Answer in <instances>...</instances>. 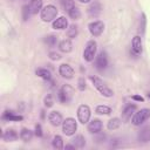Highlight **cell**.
Returning a JSON list of instances; mask_svg holds the SVG:
<instances>
[{
  "mask_svg": "<svg viewBox=\"0 0 150 150\" xmlns=\"http://www.w3.org/2000/svg\"><path fill=\"white\" fill-rule=\"evenodd\" d=\"M101 130H102V122L98 118H94L88 123V131L90 134L96 135V134H100Z\"/></svg>",
  "mask_w": 150,
  "mask_h": 150,
  "instance_id": "14",
  "label": "cell"
},
{
  "mask_svg": "<svg viewBox=\"0 0 150 150\" xmlns=\"http://www.w3.org/2000/svg\"><path fill=\"white\" fill-rule=\"evenodd\" d=\"M73 144L76 146V148H83L84 145H86V138H84V136H82V135H76L74 138H73Z\"/></svg>",
  "mask_w": 150,
  "mask_h": 150,
  "instance_id": "26",
  "label": "cell"
},
{
  "mask_svg": "<svg viewBox=\"0 0 150 150\" xmlns=\"http://www.w3.org/2000/svg\"><path fill=\"white\" fill-rule=\"evenodd\" d=\"M68 15H69L73 20H79L80 16H81V12H80V9H79L76 6H74V7L68 12Z\"/></svg>",
  "mask_w": 150,
  "mask_h": 150,
  "instance_id": "28",
  "label": "cell"
},
{
  "mask_svg": "<svg viewBox=\"0 0 150 150\" xmlns=\"http://www.w3.org/2000/svg\"><path fill=\"white\" fill-rule=\"evenodd\" d=\"M96 50H97V43H96V41H94V40L88 41L87 45H86L84 52H83V59L87 62L93 61L96 57Z\"/></svg>",
  "mask_w": 150,
  "mask_h": 150,
  "instance_id": "4",
  "label": "cell"
},
{
  "mask_svg": "<svg viewBox=\"0 0 150 150\" xmlns=\"http://www.w3.org/2000/svg\"><path fill=\"white\" fill-rule=\"evenodd\" d=\"M102 12V5L98 1H94L88 7V15L90 18H97Z\"/></svg>",
  "mask_w": 150,
  "mask_h": 150,
  "instance_id": "13",
  "label": "cell"
},
{
  "mask_svg": "<svg viewBox=\"0 0 150 150\" xmlns=\"http://www.w3.org/2000/svg\"><path fill=\"white\" fill-rule=\"evenodd\" d=\"M88 29L93 36H100L104 30V23L102 21H93L88 25Z\"/></svg>",
  "mask_w": 150,
  "mask_h": 150,
  "instance_id": "8",
  "label": "cell"
},
{
  "mask_svg": "<svg viewBox=\"0 0 150 150\" xmlns=\"http://www.w3.org/2000/svg\"><path fill=\"white\" fill-rule=\"evenodd\" d=\"M38 137H42V128H41V124H36L35 125V132H34Z\"/></svg>",
  "mask_w": 150,
  "mask_h": 150,
  "instance_id": "37",
  "label": "cell"
},
{
  "mask_svg": "<svg viewBox=\"0 0 150 150\" xmlns=\"http://www.w3.org/2000/svg\"><path fill=\"white\" fill-rule=\"evenodd\" d=\"M73 96H74V88L69 84H63L57 93V97L61 103H69L73 100Z\"/></svg>",
  "mask_w": 150,
  "mask_h": 150,
  "instance_id": "3",
  "label": "cell"
},
{
  "mask_svg": "<svg viewBox=\"0 0 150 150\" xmlns=\"http://www.w3.org/2000/svg\"><path fill=\"white\" fill-rule=\"evenodd\" d=\"M45 42L49 46V47H54L56 43H57V38L55 36V35H47L46 38H45Z\"/></svg>",
  "mask_w": 150,
  "mask_h": 150,
  "instance_id": "31",
  "label": "cell"
},
{
  "mask_svg": "<svg viewBox=\"0 0 150 150\" xmlns=\"http://www.w3.org/2000/svg\"><path fill=\"white\" fill-rule=\"evenodd\" d=\"M28 6H29V9H30L32 15L38 14L43 8L42 7V0H30V2H29Z\"/></svg>",
  "mask_w": 150,
  "mask_h": 150,
  "instance_id": "18",
  "label": "cell"
},
{
  "mask_svg": "<svg viewBox=\"0 0 150 150\" xmlns=\"http://www.w3.org/2000/svg\"><path fill=\"white\" fill-rule=\"evenodd\" d=\"M33 135H34L33 131L29 130L28 128H22L21 131H20V138H21L23 142H29V141H32Z\"/></svg>",
  "mask_w": 150,
  "mask_h": 150,
  "instance_id": "22",
  "label": "cell"
},
{
  "mask_svg": "<svg viewBox=\"0 0 150 150\" xmlns=\"http://www.w3.org/2000/svg\"><path fill=\"white\" fill-rule=\"evenodd\" d=\"M59 74H60L63 79H66V80H70V79L74 77V69H73L69 64H67V63H62V64L59 67Z\"/></svg>",
  "mask_w": 150,
  "mask_h": 150,
  "instance_id": "11",
  "label": "cell"
},
{
  "mask_svg": "<svg viewBox=\"0 0 150 150\" xmlns=\"http://www.w3.org/2000/svg\"><path fill=\"white\" fill-rule=\"evenodd\" d=\"M59 49L62 53H70L73 50V43H71V41L69 39H64V40L60 41Z\"/></svg>",
  "mask_w": 150,
  "mask_h": 150,
  "instance_id": "19",
  "label": "cell"
},
{
  "mask_svg": "<svg viewBox=\"0 0 150 150\" xmlns=\"http://www.w3.org/2000/svg\"><path fill=\"white\" fill-rule=\"evenodd\" d=\"M149 118H150V109L143 108V109H141L134 114V116L131 118V123L134 125H141L142 123H144Z\"/></svg>",
  "mask_w": 150,
  "mask_h": 150,
  "instance_id": "5",
  "label": "cell"
},
{
  "mask_svg": "<svg viewBox=\"0 0 150 150\" xmlns=\"http://www.w3.org/2000/svg\"><path fill=\"white\" fill-rule=\"evenodd\" d=\"M148 97H149V98H150V93H149V94H148Z\"/></svg>",
  "mask_w": 150,
  "mask_h": 150,
  "instance_id": "41",
  "label": "cell"
},
{
  "mask_svg": "<svg viewBox=\"0 0 150 150\" xmlns=\"http://www.w3.org/2000/svg\"><path fill=\"white\" fill-rule=\"evenodd\" d=\"M40 16H41V20L43 22H50V21H54L57 16V8L56 6L49 4L47 6H45L42 9H41V13H40Z\"/></svg>",
  "mask_w": 150,
  "mask_h": 150,
  "instance_id": "2",
  "label": "cell"
},
{
  "mask_svg": "<svg viewBox=\"0 0 150 150\" xmlns=\"http://www.w3.org/2000/svg\"><path fill=\"white\" fill-rule=\"evenodd\" d=\"M137 139L142 143H148L150 141V125H146L138 131Z\"/></svg>",
  "mask_w": 150,
  "mask_h": 150,
  "instance_id": "15",
  "label": "cell"
},
{
  "mask_svg": "<svg viewBox=\"0 0 150 150\" xmlns=\"http://www.w3.org/2000/svg\"><path fill=\"white\" fill-rule=\"evenodd\" d=\"M35 74H36L39 77H41V79H43V80H46V81H49V80L52 79L50 71H49L48 69H46V68H39V69H36Z\"/></svg>",
  "mask_w": 150,
  "mask_h": 150,
  "instance_id": "23",
  "label": "cell"
},
{
  "mask_svg": "<svg viewBox=\"0 0 150 150\" xmlns=\"http://www.w3.org/2000/svg\"><path fill=\"white\" fill-rule=\"evenodd\" d=\"M52 145H53V148H54V149H57V150L63 149V148H64V145H63V139H62V137H61L60 135H55V136L53 137Z\"/></svg>",
  "mask_w": 150,
  "mask_h": 150,
  "instance_id": "24",
  "label": "cell"
},
{
  "mask_svg": "<svg viewBox=\"0 0 150 150\" xmlns=\"http://www.w3.org/2000/svg\"><path fill=\"white\" fill-rule=\"evenodd\" d=\"M121 123H122V121H121L120 118L114 117V118L109 120V122H108V124H107V128H108L109 130H116V129L120 128Z\"/></svg>",
  "mask_w": 150,
  "mask_h": 150,
  "instance_id": "25",
  "label": "cell"
},
{
  "mask_svg": "<svg viewBox=\"0 0 150 150\" xmlns=\"http://www.w3.org/2000/svg\"><path fill=\"white\" fill-rule=\"evenodd\" d=\"M18 137H19L18 132L14 129H9V128L6 129L5 132H4V135H2V138L6 142H14V141L18 139Z\"/></svg>",
  "mask_w": 150,
  "mask_h": 150,
  "instance_id": "16",
  "label": "cell"
},
{
  "mask_svg": "<svg viewBox=\"0 0 150 150\" xmlns=\"http://www.w3.org/2000/svg\"><path fill=\"white\" fill-rule=\"evenodd\" d=\"M142 50H143V43H142V38L139 35H136L134 36L132 41H131V52L134 55L138 56L142 54Z\"/></svg>",
  "mask_w": 150,
  "mask_h": 150,
  "instance_id": "9",
  "label": "cell"
},
{
  "mask_svg": "<svg viewBox=\"0 0 150 150\" xmlns=\"http://www.w3.org/2000/svg\"><path fill=\"white\" fill-rule=\"evenodd\" d=\"M43 102H45V105H46L47 108H50V107H53V104H54V101H53V97H52L50 94H48V95L45 97Z\"/></svg>",
  "mask_w": 150,
  "mask_h": 150,
  "instance_id": "33",
  "label": "cell"
},
{
  "mask_svg": "<svg viewBox=\"0 0 150 150\" xmlns=\"http://www.w3.org/2000/svg\"><path fill=\"white\" fill-rule=\"evenodd\" d=\"M145 25H146V19H145V14L142 13V19H141V30L142 33L145 32Z\"/></svg>",
  "mask_w": 150,
  "mask_h": 150,
  "instance_id": "35",
  "label": "cell"
},
{
  "mask_svg": "<svg viewBox=\"0 0 150 150\" xmlns=\"http://www.w3.org/2000/svg\"><path fill=\"white\" fill-rule=\"evenodd\" d=\"M79 89H80L81 91H83V90L86 89V80H84L83 77H80V79H79Z\"/></svg>",
  "mask_w": 150,
  "mask_h": 150,
  "instance_id": "36",
  "label": "cell"
},
{
  "mask_svg": "<svg viewBox=\"0 0 150 150\" xmlns=\"http://www.w3.org/2000/svg\"><path fill=\"white\" fill-rule=\"evenodd\" d=\"M90 115H91V111L87 104H81L77 108V118H79L80 123H82V124L88 123L90 120Z\"/></svg>",
  "mask_w": 150,
  "mask_h": 150,
  "instance_id": "7",
  "label": "cell"
},
{
  "mask_svg": "<svg viewBox=\"0 0 150 150\" xmlns=\"http://www.w3.org/2000/svg\"><path fill=\"white\" fill-rule=\"evenodd\" d=\"M30 15H32V13H30L29 6H23V7H22V18H23V20H25V21L28 20Z\"/></svg>",
  "mask_w": 150,
  "mask_h": 150,
  "instance_id": "32",
  "label": "cell"
},
{
  "mask_svg": "<svg viewBox=\"0 0 150 150\" xmlns=\"http://www.w3.org/2000/svg\"><path fill=\"white\" fill-rule=\"evenodd\" d=\"M49 59L53 60V61H57L61 59V55L56 52H49Z\"/></svg>",
  "mask_w": 150,
  "mask_h": 150,
  "instance_id": "34",
  "label": "cell"
},
{
  "mask_svg": "<svg viewBox=\"0 0 150 150\" xmlns=\"http://www.w3.org/2000/svg\"><path fill=\"white\" fill-rule=\"evenodd\" d=\"M61 5H62L63 9L68 13L75 6V2H74V0H61Z\"/></svg>",
  "mask_w": 150,
  "mask_h": 150,
  "instance_id": "30",
  "label": "cell"
},
{
  "mask_svg": "<svg viewBox=\"0 0 150 150\" xmlns=\"http://www.w3.org/2000/svg\"><path fill=\"white\" fill-rule=\"evenodd\" d=\"M79 2H81V4H89L91 0H77Z\"/></svg>",
  "mask_w": 150,
  "mask_h": 150,
  "instance_id": "40",
  "label": "cell"
},
{
  "mask_svg": "<svg viewBox=\"0 0 150 150\" xmlns=\"http://www.w3.org/2000/svg\"><path fill=\"white\" fill-rule=\"evenodd\" d=\"M2 120H6V121H22L23 117L21 115H16L14 111L12 110H6L2 115Z\"/></svg>",
  "mask_w": 150,
  "mask_h": 150,
  "instance_id": "20",
  "label": "cell"
},
{
  "mask_svg": "<svg viewBox=\"0 0 150 150\" xmlns=\"http://www.w3.org/2000/svg\"><path fill=\"white\" fill-rule=\"evenodd\" d=\"M68 27V20L64 16L56 18L53 21V28L54 29H66Z\"/></svg>",
  "mask_w": 150,
  "mask_h": 150,
  "instance_id": "17",
  "label": "cell"
},
{
  "mask_svg": "<svg viewBox=\"0 0 150 150\" xmlns=\"http://www.w3.org/2000/svg\"><path fill=\"white\" fill-rule=\"evenodd\" d=\"M64 148H66V149H76V146H75L74 144H66Z\"/></svg>",
  "mask_w": 150,
  "mask_h": 150,
  "instance_id": "39",
  "label": "cell"
},
{
  "mask_svg": "<svg viewBox=\"0 0 150 150\" xmlns=\"http://www.w3.org/2000/svg\"><path fill=\"white\" fill-rule=\"evenodd\" d=\"M48 121L53 127H59L62 124L63 120H62V115L60 111H50L48 115Z\"/></svg>",
  "mask_w": 150,
  "mask_h": 150,
  "instance_id": "12",
  "label": "cell"
},
{
  "mask_svg": "<svg viewBox=\"0 0 150 150\" xmlns=\"http://www.w3.org/2000/svg\"><path fill=\"white\" fill-rule=\"evenodd\" d=\"M89 79H90V81L93 82L94 87L98 90V93H100L101 95H103L104 97H111V96L114 95V91H112V90H111V89L103 82V80H101L98 76L90 75Z\"/></svg>",
  "mask_w": 150,
  "mask_h": 150,
  "instance_id": "1",
  "label": "cell"
},
{
  "mask_svg": "<svg viewBox=\"0 0 150 150\" xmlns=\"http://www.w3.org/2000/svg\"><path fill=\"white\" fill-rule=\"evenodd\" d=\"M136 109H137L136 104H128V105H125V108H124L123 111H122V117H123V120H129V118L131 117V115L136 111Z\"/></svg>",
  "mask_w": 150,
  "mask_h": 150,
  "instance_id": "21",
  "label": "cell"
},
{
  "mask_svg": "<svg viewBox=\"0 0 150 150\" xmlns=\"http://www.w3.org/2000/svg\"><path fill=\"white\" fill-rule=\"evenodd\" d=\"M77 33H79L77 26L71 25V26H69V28H68V30H67V36H68L69 39H74V38L77 36Z\"/></svg>",
  "mask_w": 150,
  "mask_h": 150,
  "instance_id": "29",
  "label": "cell"
},
{
  "mask_svg": "<svg viewBox=\"0 0 150 150\" xmlns=\"http://www.w3.org/2000/svg\"><path fill=\"white\" fill-rule=\"evenodd\" d=\"M131 98H132V100H135V101L144 102V97H142V96H139V95H132V96H131Z\"/></svg>",
  "mask_w": 150,
  "mask_h": 150,
  "instance_id": "38",
  "label": "cell"
},
{
  "mask_svg": "<svg viewBox=\"0 0 150 150\" xmlns=\"http://www.w3.org/2000/svg\"><path fill=\"white\" fill-rule=\"evenodd\" d=\"M108 66V56L104 52H101L96 57H95V67L98 70H103L105 69Z\"/></svg>",
  "mask_w": 150,
  "mask_h": 150,
  "instance_id": "10",
  "label": "cell"
},
{
  "mask_svg": "<svg viewBox=\"0 0 150 150\" xmlns=\"http://www.w3.org/2000/svg\"><path fill=\"white\" fill-rule=\"evenodd\" d=\"M77 130V123L75 121V118L73 117H67L63 122H62V131L64 135L67 136H73Z\"/></svg>",
  "mask_w": 150,
  "mask_h": 150,
  "instance_id": "6",
  "label": "cell"
},
{
  "mask_svg": "<svg viewBox=\"0 0 150 150\" xmlns=\"http://www.w3.org/2000/svg\"><path fill=\"white\" fill-rule=\"evenodd\" d=\"M95 111L98 115H109V114H111V108L108 107V105H103L102 104V105H97Z\"/></svg>",
  "mask_w": 150,
  "mask_h": 150,
  "instance_id": "27",
  "label": "cell"
}]
</instances>
